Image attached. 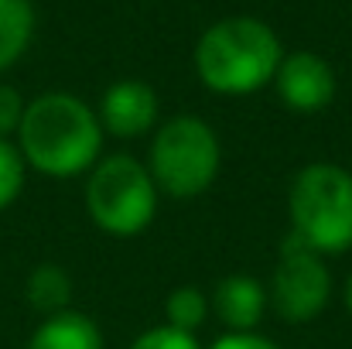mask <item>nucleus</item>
Wrapping results in <instances>:
<instances>
[{"label":"nucleus","instance_id":"obj_13","mask_svg":"<svg viewBox=\"0 0 352 349\" xmlns=\"http://www.w3.org/2000/svg\"><path fill=\"white\" fill-rule=\"evenodd\" d=\"M164 315H168V326L178 329V332H195L206 315H209V298L199 291V288H175L168 295V305H164Z\"/></svg>","mask_w":352,"mask_h":349},{"label":"nucleus","instance_id":"obj_14","mask_svg":"<svg viewBox=\"0 0 352 349\" xmlns=\"http://www.w3.org/2000/svg\"><path fill=\"white\" fill-rule=\"evenodd\" d=\"M24 185V161L7 140H0V209H7Z\"/></svg>","mask_w":352,"mask_h":349},{"label":"nucleus","instance_id":"obj_18","mask_svg":"<svg viewBox=\"0 0 352 349\" xmlns=\"http://www.w3.org/2000/svg\"><path fill=\"white\" fill-rule=\"evenodd\" d=\"M346 308L352 312V274H349V281H346Z\"/></svg>","mask_w":352,"mask_h":349},{"label":"nucleus","instance_id":"obj_17","mask_svg":"<svg viewBox=\"0 0 352 349\" xmlns=\"http://www.w3.org/2000/svg\"><path fill=\"white\" fill-rule=\"evenodd\" d=\"M212 349H277V346L270 339H263V336H253V332H230V336L216 339Z\"/></svg>","mask_w":352,"mask_h":349},{"label":"nucleus","instance_id":"obj_16","mask_svg":"<svg viewBox=\"0 0 352 349\" xmlns=\"http://www.w3.org/2000/svg\"><path fill=\"white\" fill-rule=\"evenodd\" d=\"M21 116H24L21 93H17L14 86H0V140L21 127Z\"/></svg>","mask_w":352,"mask_h":349},{"label":"nucleus","instance_id":"obj_5","mask_svg":"<svg viewBox=\"0 0 352 349\" xmlns=\"http://www.w3.org/2000/svg\"><path fill=\"white\" fill-rule=\"evenodd\" d=\"M86 206L100 230L113 236H133L147 230L154 220L157 185L140 161L113 154L93 168V178L86 185Z\"/></svg>","mask_w":352,"mask_h":349},{"label":"nucleus","instance_id":"obj_6","mask_svg":"<svg viewBox=\"0 0 352 349\" xmlns=\"http://www.w3.org/2000/svg\"><path fill=\"white\" fill-rule=\"evenodd\" d=\"M270 295H274V308L287 322H311L329 305L332 277L322 264V253H315L294 233L280 246Z\"/></svg>","mask_w":352,"mask_h":349},{"label":"nucleus","instance_id":"obj_4","mask_svg":"<svg viewBox=\"0 0 352 349\" xmlns=\"http://www.w3.org/2000/svg\"><path fill=\"white\" fill-rule=\"evenodd\" d=\"M151 178L175 199L202 195L219 175V140L199 116L168 120L151 144Z\"/></svg>","mask_w":352,"mask_h":349},{"label":"nucleus","instance_id":"obj_1","mask_svg":"<svg viewBox=\"0 0 352 349\" xmlns=\"http://www.w3.org/2000/svg\"><path fill=\"white\" fill-rule=\"evenodd\" d=\"M17 134L24 161L55 178L93 168L103 144L100 116L69 93H45L28 103Z\"/></svg>","mask_w":352,"mask_h":349},{"label":"nucleus","instance_id":"obj_10","mask_svg":"<svg viewBox=\"0 0 352 349\" xmlns=\"http://www.w3.org/2000/svg\"><path fill=\"white\" fill-rule=\"evenodd\" d=\"M28 349H103L96 322L82 312H58L31 336Z\"/></svg>","mask_w":352,"mask_h":349},{"label":"nucleus","instance_id":"obj_11","mask_svg":"<svg viewBox=\"0 0 352 349\" xmlns=\"http://www.w3.org/2000/svg\"><path fill=\"white\" fill-rule=\"evenodd\" d=\"M31 31H34L31 0H0V72L24 55Z\"/></svg>","mask_w":352,"mask_h":349},{"label":"nucleus","instance_id":"obj_7","mask_svg":"<svg viewBox=\"0 0 352 349\" xmlns=\"http://www.w3.org/2000/svg\"><path fill=\"white\" fill-rule=\"evenodd\" d=\"M274 79H277L280 100L291 110H298V114H318L336 96L332 65L322 55H315V52H294V55L280 59Z\"/></svg>","mask_w":352,"mask_h":349},{"label":"nucleus","instance_id":"obj_12","mask_svg":"<svg viewBox=\"0 0 352 349\" xmlns=\"http://www.w3.org/2000/svg\"><path fill=\"white\" fill-rule=\"evenodd\" d=\"M28 298L38 312L58 315V312H65V305L72 298V281L58 264H41L28 277Z\"/></svg>","mask_w":352,"mask_h":349},{"label":"nucleus","instance_id":"obj_3","mask_svg":"<svg viewBox=\"0 0 352 349\" xmlns=\"http://www.w3.org/2000/svg\"><path fill=\"white\" fill-rule=\"evenodd\" d=\"M291 233L315 253L352 246V175L339 165H308L291 182Z\"/></svg>","mask_w":352,"mask_h":349},{"label":"nucleus","instance_id":"obj_9","mask_svg":"<svg viewBox=\"0 0 352 349\" xmlns=\"http://www.w3.org/2000/svg\"><path fill=\"white\" fill-rule=\"evenodd\" d=\"M212 305H216V315L233 332H250L263 315V288H260V281H253L246 274L223 277L219 288H216Z\"/></svg>","mask_w":352,"mask_h":349},{"label":"nucleus","instance_id":"obj_8","mask_svg":"<svg viewBox=\"0 0 352 349\" xmlns=\"http://www.w3.org/2000/svg\"><path fill=\"white\" fill-rule=\"evenodd\" d=\"M157 120V93L140 79H120L103 93L100 127L113 137H140Z\"/></svg>","mask_w":352,"mask_h":349},{"label":"nucleus","instance_id":"obj_2","mask_svg":"<svg viewBox=\"0 0 352 349\" xmlns=\"http://www.w3.org/2000/svg\"><path fill=\"white\" fill-rule=\"evenodd\" d=\"M277 65H280V41L256 17H226L212 24L195 48L199 79L226 96H243L267 86Z\"/></svg>","mask_w":352,"mask_h":349},{"label":"nucleus","instance_id":"obj_15","mask_svg":"<svg viewBox=\"0 0 352 349\" xmlns=\"http://www.w3.org/2000/svg\"><path fill=\"white\" fill-rule=\"evenodd\" d=\"M130 349H199V343L192 332H178L171 326H161V329L144 332Z\"/></svg>","mask_w":352,"mask_h":349}]
</instances>
